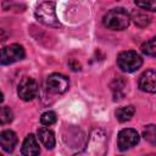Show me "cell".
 <instances>
[{
	"label": "cell",
	"mask_w": 156,
	"mask_h": 156,
	"mask_svg": "<svg viewBox=\"0 0 156 156\" xmlns=\"http://www.w3.org/2000/svg\"><path fill=\"white\" fill-rule=\"evenodd\" d=\"M107 151V136L102 129L95 128L89 135L85 149L74 156H105Z\"/></svg>",
	"instance_id": "1"
},
{
	"label": "cell",
	"mask_w": 156,
	"mask_h": 156,
	"mask_svg": "<svg viewBox=\"0 0 156 156\" xmlns=\"http://www.w3.org/2000/svg\"><path fill=\"white\" fill-rule=\"evenodd\" d=\"M104 26L112 30H123L129 26L130 15L122 7H116L110 10L104 16Z\"/></svg>",
	"instance_id": "2"
},
{
	"label": "cell",
	"mask_w": 156,
	"mask_h": 156,
	"mask_svg": "<svg viewBox=\"0 0 156 156\" xmlns=\"http://www.w3.org/2000/svg\"><path fill=\"white\" fill-rule=\"evenodd\" d=\"M35 18L50 27H60V21L56 16V10H55V2L52 1H44L40 2L35 7Z\"/></svg>",
	"instance_id": "3"
},
{
	"label": "cell",
	"mask_w": 156,
	"mask_h": 156,
	"mask_svg": "<svg viewBox=\"0 0 156 156\" xmlns=\"http://www.w3.org/2000/svg\"><path fill=\"white\" fill-rule=\"evenodd\" d=\"M117 65L123 72L132 73V72H135L136 69H139L141 67L143 58L138 52L128 50V51L121 52L117 56Z\"/></svg>",
	"instance_id": "4"
},
{
	"label": "cell",
	"mask_w": 156,
	"mask_h": 156,
	"mask_svg": "<svg viewBox=\"0 0 156 156\" xmlns=\"http://www.w3.org/2000/svg\"><path fill=\"white\" fill-rule=\"evenodd\" d=\"M38 90L39 88L37 82L30 77H26L20 82L17 94L23 101H30L38 95Z\"/></svg>",
	"instance_id": "5"
},
{
	"label": "cell",
	"mask_w": 156,
	"mask_h": 156,
	"mask_svg": "<svg viewBox=\"0 0 156 156\" xmlns=\"http://www.w3.org/2000/svg\"><path fill=\"white\" fill-rule=\"evenodd\" d=\"M24 49L20 44H11L9 46L2 48L1 50V63L11 65L13 62L21 61L24 58Z\"/></svg>",
	"instance_id": "6"
},
{
	"label": "cell",
	"mask_w": 156,
	"mask_h": 156,
	"mask_svg": "<svg viewBox=\"0 0 156 156\" xmlns=\"http://www.w3.org/2000/svg\"><path fill=\"white\" fill-rule=\"evenodd\" d=\"M139 143V134L135 129L124 128L118 133L117 136V146L121 151H126Z\"/></svg>",
	"instance_id": "7"
},
{
	"label": "cell",
	"mask_w": 156,
	"mask_h": 156,
	"mask_svg": "<svg viewBox=\"0 0 156 156\" xmlns=\"http://www.w3.org/2000/svg\"><path fill=\"white\" fill-rule=\"evenodd\" d=\"M69 87L68 78L60 73H52L46 78V89L52 94H63Z\"/></svg>",
	"instance_id": "8"
},
{
	"label": "cell",
	"mask_w": 156,
	"mask_h": 156,
	"mask_svg": "<svg viewBox=\"0 0 156 156\" xmlns=\"http://www.w3.org/2000/svg\"><path fill=\"white\" fill-rule=\"evenodd\" d=\"M139 88L145 93H156V71L146 69L139 78Z\"/></svg>",
	"instance_id": "9"
},
{
	"label": "cell",
	"mask_w": 156,
	"mask_h": 156,
	"mask_svg": "<svg viewBox=\"0 0 156 156\" xmlns=\"http://www.w3.org/2000/svg\"><path fill=\"white\" fill-rule=\"evenodd\" d=\"M21 152L23 156H39L40 154L39 143L33 134H28L26 136L21 147Z\"/></svg>",
	"instance_id": "10"
},
{
	"label": "cell",
	"mask_w": 156,
	"mask_h": 156,
	"mask_svg": "<svg viewBox=\"0 0 156 156\" xmlns=\"http://www.w3.org/2000/svg\"><path fill=\"white\" fill-rule=\"evenodd\" d=\"M0 144H1V147H2L4 151H6V152L13 151V149L17 144L16 133L13 130H10V129L2 130L1 134H0Z\"/></svg>",
	"instance_id": "11"
},
{
	"label": "cell",
	"mask_w": 156,
	"mask_h": 156,
	"mask_svg": "<svg viewBox=\"0 0 156 156\" xmlns=\"http://www.w3.org/2000/svg\"><path fill=\"white\" fill-rule=\"evenodd\" d=\"M38 138H39V140L41 141V144H43L46 149L51 150V149L55 147V144H56L55 134H54V132L50 130L49 128H46V127L39 128V129H38Z\"/></svg>",
	"instance_id": "12"
},
{
	"label": "cell",
	"mask_w": 156,
	"mask_h": 156,
	"mask_svg": "<svg viewBox=\"0 0 156 156\" xmlns=\"http://www.w3.org/2000/svg\"><path fill=\"white\" fill-rule=\"evenodd\" d=\"M130 20H133V22L138 27H146L151 22L150 16L146 15V12H143L140 10H134L132 12V15H130Z\"/></svg>",
	"instance_id": "13"
},
{
	"label": "cell",
	"mask_w": 156,
	"mask_h": 156,
	"mask_svg": "<svg viewBox=\"0 0 156 156\" xmlns=\"http://www.w3.org/2000/svg\"><path fill=\"white\" fill-rule=\"evenodd\" d=\"M127 83L124 79H122L121 77L117 78L112 84H111V88H112V91H113V98L115 100H122L123 96H124V88H126Z\"/></svg>",
	"instance_id": "14"
},
{
	"label": "cell",
	"mask_w": 156,
	"mask_h": 156,
	"mask_svg": "<svg viewBox=\"0 0 156 156\" xmlns=\"http://www.w3.org/2000/svg\"><path fill=\"white\" fill-rule=\"evenodd\" d=\"M135 113V108L132 106V105H128V106H124V107H119L117 111H116V118L119 121V122H127L129 121Z\"/></svg>",
	"instance_id": "15"
},
{
	"label": "cell",
	"mask_w": 156,
	"mask_h": 156,
	"mask_svg": "<svg viewBox=\"0 0 156 156\" xmlns=\"http://www.w3.org/2000/svg\"><path fill=\"white\" fill-rule=\"evenodd\" d=\"M143 136L149 144L156 146V124L145 126V128L143 129Z\"/></svg>",
	"instance_id": "16"
},
{
	"label": "cell",
	"mask_w": 156,
	"mask_h": 156,
	"mask_svg": "<svg viewBox=\"0 0 156 156\" xmlns=\"http://www.w3.org/2000/svg\"><path fill=\"white\" fill-rule=\"evenodd\" d=\"M141 51L147 56L156 57V38H152L146 43H144L141 45Z\"/></svg>",
	"instance_id": "17"
},
{
	"label": "cell",
	"mask_w": 156,
	"mask_h": 156,
	"mask_svg": "<svg viewBox=\"0 0 156 156\" xmlns=\"http://www.w3.org/2000/svg\"><path fill=\"white\" fill-rule=\"evenodd\" d=\"M40 122L44 126H52L56 122V113L54 111H45L40 117Z\"/></svg>",
	"instance_id": "18"
},
{
	"label": "cell",
	"mask_w": 156,
	"mask_h": 156,
	"mask_svg": "<svg viewBox=\"0 0 156 156\" xmlns=\"http://www.w3.org/2000/svg\"><path fill=\"white\" fill-rule=\"evenodd\" d=\"M13 118V113L12 111L6 107V106H2L1 107V111H0V123L1 124H6V123H10Z\"/></svg>",
	"instance_id": "19"
},
{
	"label": "cell",
	"mask_w": 156,
	"mask_h": 156,
	"mask_svg": "<svg viewBox=\"0 0 156 156\" xmlns=\"http://www.w3.org/2000/svg\"><path fill=\"white\" fill-rule=\"evenodd\" d=\"M135 5L143 10L147 11H156V0H144V1H135Z\"/></svg>",
	"instance_id": "20"
},
{
	"label": "cell",
	"mask_w": 156,
	"mask_h": 156,
	"mask_svg": "<svg viewBox=\"0 0 156 156\" xmlns=\"http://www.w3.org/2000/svg\"><path fill=\"white\" fill-rule=\"evenodd\" d=\"M69 66L72 67L73 71H79V69H80V63H79L77 60H72V61H69Z\"/></svg>",
	"instance_id": "21"
},
{
	"label": "cell",
	"mask_w": 156,
	"mask_h": 156,
	"mask_svg": "<svg viewBox=\"0 0 156 156\" xmlns=\"http://www.w3.org/2000/svg\"><path fill=\"white\" fill-rule=\"evenodd\" d=\"M146 156H156V155H146Z\"/></svg>",
	"instance_id": "22"
}]
</instances>
